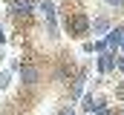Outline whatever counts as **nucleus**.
<instances>
[{"label":"nucleus","mask_w":124,"mask_h":115,"mask_svg":"<svg viewBox=\"0 0 124 115\" xmlns=\"http://www.w3.org/2000/svg\"><path fill=\"white\" fill-rule=\"evenodd\" d=\"M121 69H124V58H121Z\"/></svg>","instance_id":"4"},{"label":"nucleus","mask_w":124,"mask_h":115,"mask_svg":"<svg viewBox=\"0 0 124 115\" xmlns=\"http://www.w3.org/2000/svg\"><path fill=\"white\" fill-rule=\"evenodd\" d=\"M20 75H23V81H26V84H35V81H38V69H32V66H23V69H20Z\"/></svg>","instance_id":"2"},{"label":"nucleus","mask_w":124,"mask_h":115,"mask_svg":"<svg viewBox=\"0 0 124 115\" xmlns=\"http://www.w3.org/2000/svg\"><path fill=\"white\" fill-rule=\"evenodd\" d=\"M61 115H72V112H69V109H63V112H61Z\"/></svg>","instance_id":"3"},{"label":"nucleus","mask_w":124,"mask_h":115,"mask_svg":"<svg viewBox=\"0 0 124 115\" xmlns=\"http://www.w3.org/2000/svg\"><path fill=\"white\" fill-rule=\"evenodd\" d=\"M87 26H90V23H87V14H75V17H72V32H75V35H84Z\"/></svg>","instance_id":"1"}]
</instances>
